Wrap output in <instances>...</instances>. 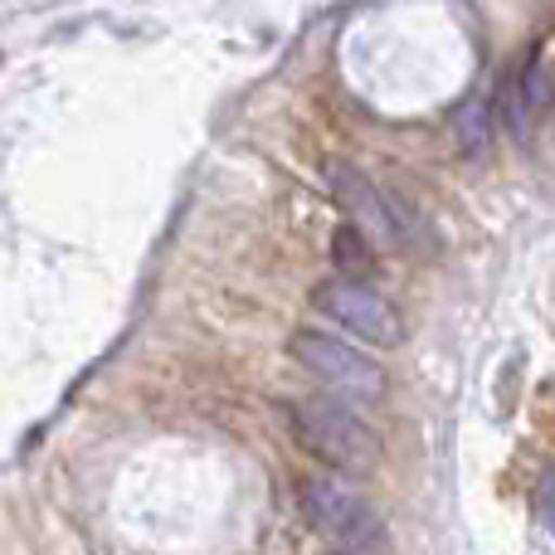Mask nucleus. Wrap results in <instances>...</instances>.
<instances>
[{
    "mask_svg": "<svg viewBox=\"0 0 555 555\" xmlns=\"http://www.w3.org/2000/svg\"><path fill=\"white\" fill-rule=\"evenodd\" d=\"M287 424H293V439L336 473L361 478V473H371L375 463H380V439H375V429L351 404L332 400V395L287 404Z\"/></svg>",
    "mask_w": 555,
    "mask_h": 555,
    "instance_id": "obj_1",
    "label": "nucleus"
},
{
    "mask_svg": "<svg viewBox=\"0 0 555 555\" xmlns=\"http://www.w3.org/2000/svg\"><path fill=\"white\" fill-rule=\"evenodd\" d=\"M326 181H332L336 205L346 210V220H351V230L361 234V240L380 244V249H410V244H420V234H424L420 220L404 210V201L395 191L375 185L371 176H361L346 162L326 166Z\"/></svg>",
    "mask_w": 555,
    "mask_h": 555,
    "instance_id": "obj_2",
    "label": "nucleus"
},
{
    "mask_svg": "<svg viewBox=\"0 0 555 555\" xmlns=\"http://www.w3.org/2000/svg\"><path fill=\"white\" fill-rule=\"evenodd\" d=\"M297 507L302 517L322 531L326 541H336L341 551H385L390 531H385V517L361 498V492L341 488L336 478H302L297 482Z\"/></svg>",
    "mask_w": 555,
    "mask_h": 555,
    "instance_id": "obj_3",
    "label": "nucleus"
},
{
    "mask_svg": "<svg viewBox=\"0 0 555 555\" xmlns=\"http://www.w3.org/2000/svg\"><path fill=\"white\" fill-rule=\"evenodd\" d=\"M287 351H293V361L302 365V371H312L317 380L332 390V400L371 404V400H380L385 395V371L371 361V356L356 351V346H346L341 336L302 326V332H293Z\"/></svg>",
    "mask_w": 555,
    "mask_h": 555,
    "instance_id": "obj_4",
    "label": "nucleus"
},
{
    "mask_svg": "<svg viewBox=\"0 0 555 555\" xmlns=\"http://www.w3.org/2000/svg\"><path fill=\"white\" fill-rule=\"evenodd\" d=\"M312 307L322 317H332L336 326H346L351 336H361V341L385 346V351H395L404 341V312L385 293H375L371 283L326 278V283L312 287Z\"/></svg>",
    "mask_w": 555,
    "mask_h": 555,
    "instance_id": "obj_5",
    "label": "nucleus"
},
{
    "mask_svg": "<svg viewBox=\"0 0 555 555\" xmlns=\"http://www.w3.org/2000/svg\"><path fill=\"white\" fill-rule=\"evenodd\" d=\"M453 132H459L463 152L478 156L482 146H488V137H492V113L482 103H463L459 113H453Z\"/></svg>",
    "mask_w": 555,
    "mask_h": 555,
    "instance_id": "obj_6",
    "label": "nucleus"
}]
</instances>
